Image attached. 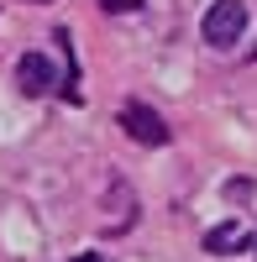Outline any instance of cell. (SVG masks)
<instances>
[{
	"label": "cell",
	"mask_w": 257,
	"mask_h": 262,
	"mask_svg": "<svg viewBox=\"0 0 257 262\" xmlns=\"http://www.w3.org/2000/svg\"><path fill=\"white\" fill-rule=\"evenodd\" d=\"M200 37L210 48H237L247 37V6L242 0H210V11L200 21Z\"/></svg>",
	"instance_id": "1"
},
{
	"label": "cell",
	"mask_w": 257,
	"mask_h": 262,
	"mask_svg": "<svg viewBox=\"0 0 257 262\" xmlns=\"http://www.w3.org/2000/svg\"><path fill=\"white\" fill-rule=\"evenodd\" d=\"M121 131H126L132 142H142V147H168V126H163V116L153 111V105H142V100L121 105Z\"/></svg>",
	"instance_id": "2"
},
{
	"label": "cell",
	"mask_w": 257,
	"mask_h": 262,
	"mask_svg": "<svg viewBox=\"0 0 257 262\" xmlns=\"http://www.w3.org/2000/svg\"><path fill=\"white\" fill-rule=\"evenodd\" d=\"M16 84H21L27 95H48L53 84H58L53 58H42V53H21V63H16Z\"/></svg>",
	"instance_id": "3"
},
{
	"label": "cell",
	"mask_w": 257,
	"mask_h": 262,
	"mask_svg": "<svg viewBox=\"0 0 257 262\" xmlns=\"http://www.w3.org/2000/svg\"><path fill=\"white\" fill-rule=\"evenodd\" d=\"M237 247H247V231L231 221V226H216L205 236V252H237Z\"/></svg>",
	"instance_id": "4"
},
{
	"label": "cell",
	"mask_w": 257,
	"mask_h": 262,
	"mask_svg": "<svg viewBox=\"0 0 257 262\" xmlns=\"http://www.w3.org/2000/svg\"><path fill=\"white\" fill-rule=\"evenodd\" d=\"M74 262H100V257H74Z\"/></svg>",
	"instance_id": "5"
}]
</instances>
